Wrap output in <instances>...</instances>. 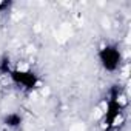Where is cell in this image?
I'll use <instances>...</instances> for the list:
<instances>
[{
  "mask_svg": "<svg viewBox=\"0 0 131 131\" xmlns=\"http://www.w3.org/2000/svg\"><path fill=\"white\" fill-rule=\"evenodd\" d=\"M97 60L106 73H116L123 60V54L116 43H106L97 51Z\"/></svg>",
  "mask_w": 131,
  "mask_h": 131,
  "instance_id": "1",
  "label": "cell"
},
{
  "mask_svg": "<svg viewBox=\"0 0 131 131\" xmlns=\"http://www.w3.org/2000/svg\"><path fill=\"white\" fill-rule=\"evenodd\" d=\"M123 102H122V96H120V90L117 85H113V88L108 93L106 97V108H105V125L108 128H116V122L120 119L122 113H123Z\"/></svg>",
  "mask_w": 131,
  "mask_h": 131,
  "instance_id": "2",
  "label": "cell"
},
{
  "mask_svg": "<svg viewBox=\"0 0 131 131\" xmlns=\"http://www.w3.org/2000/svg\"><path fill=\"white\" fill-rule=\"evenodd\" d=\"M8 77L11 79V82L25 90V91H32L39 86V77L34 71L29 70H19V68H13L8 74Z\"/></svg>",
  "mask_w": 131,
  "mask_h": 131,
  "instance_id": "3",
  "label": "cell"
},
{
  "mask_svg": "<svg viewBox=\"0 0 131 131\" xmlns=\"http://www.w3.org/2000/svg\"><path fill=\"white\" fill-rule=\"evenodd\" d=\"M2 122H3V125H5L6 128H9V129H17V128L22 126V123H23V117H22L20 113L13 111V113L5 114Z\"/></svg>",
  "mask_w": 131,
  "mask_h": 131,
  "instance_id": "4",
  "label": "cell"
},
{
  "mask_svg": "<svg viewBox=\"0 0 131 131\" xmlns=\"http://www.w3.org/2000/svg\"><path fill=\"white\" fill-rule=\"evenodd\" d=\"M11 70H13V67H11V59L8 56L0 57V74L8 76Z\"/></svg>",
  "mask_w": 131,
  "mask_h": 131,
  "instance_id": "5",
  "label": "cell"
},
{
  "mask_svg": "<svg viewBox=\"0 0 131 131\" xmlns=\"http://www.w3.org/2000/svg\"><path fill=\"white\" fill-rule=\"evenodd\" d=\"M9 6H11V2H2L0 3V13H5Z\"/></svg>",
  "mask_w": 131,
  "mask_h": 131,
  "instance_id": "6",
  "label": "cell"
}]
</instances>
